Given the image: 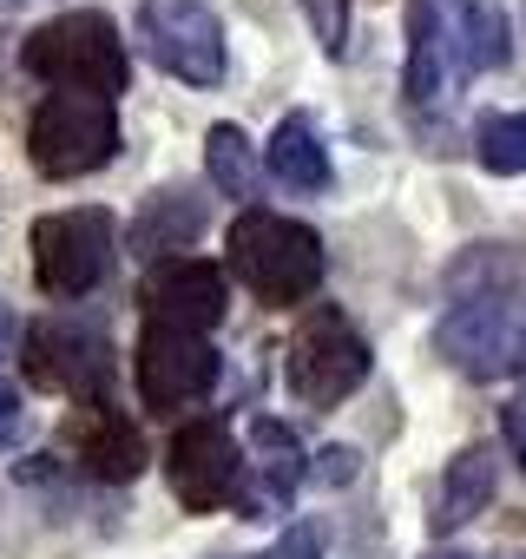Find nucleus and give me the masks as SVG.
Returning <instances> with one entry per match:
<instances>
[{
    "label": "nucleus",
    "instance_id": "nucleus-24",
    "mask_svg": "<svg viewBox=\"0 0 526 559\" xmlns=\"http://www.w3.org/2000/svg\"><path fill=\"white\" fill-rule=\"evenodd\" d=\"M271 559H323V533H316V526H290Z\"/></svg>",
    "mask_w": 526,
    "mask_h": 559
},
{
    "label": "nucleus",
    "instance_id": "nucleus-10",
    "mask_svg": "<svg viewBox=\"0 0 526 559\" xmlns=\"http://www.w3.org/2000/svg\"><path fill=\"white\" fill-rule=\"evenodd\" d=\"M217 369H224V356L211 349V336L145 323V336H139V395H145V408L171 415V408L204 402L217 389Z\"/></svg>",
    "mask_w": 526,
    "mask_h": 559
},
{
    "label": "nucleus",
    "instance_id": "nucleus-4",
    "mask_svg": "<svg viewBox=\"0 0 526 559\" xmlns=\"http://www.w3.org/2000/svg\"><path fill=\"white\" fill-rule=\"evenodd\" d=\"M34 243V284L47 297H93L106 276H112V257H119V224L112 211L99 204H80V211H47L34 217L27 230Z\"/></svg>",
    "mask_w": 526,
    "mask_h": 559
},
{
    "label": "nucleus",
    "instance_id": "nucleus-9",
    "mask_svg": "<svg viewBox=\"0 0 526 559\" xmlns=\"http://www.w3.org/2000/svg\"><path fill=\"white\" fill-rule=\"evenodd\" d=\"M165 480L178 493L184 513H217V507H237L243 493V454L230 441V421L224 415H198L171 435L165 448Z\"/></svg>",
    "mask_w": 526,
    "mask_h": 559
},
{
    "label": "nucleus",
    "instance_id": "nucleus-11",
    "mask_svg": "<svg viewBox=\"0 0 526 559\" xmlns=\"http://www.w3.org/2000/svg\"><path fill=\"white\" fill-rule=\"evenodd\" d=\"M139 304H145V323L211 336L224 323V310H230V284H224V270L204 263V257H165V263L145 270Z\"/></svg>",
    "mask_w": 526,
    "mask_h": 559
},
{
    "label": "nucleus",
    "instance_id": "nucleus-3",
    "mask_svg": "<svg viewBox=\"0 0 526 559\" xmlns=\"http://www.w3.org/2000/svg\"><path fill=\"white\" fill-rule=\"evenodd\" d=\"M21 67L53 93H80V99H106V106L132 80L125 40H119L112 14H99V8H73V14H53L47 27H34L21 40Z\"/></svg>",
    "mask_w": 526,
    "mask_h": 559
},
{
    "label": "nucleus",
    "instance_id": "nucleus-25",
    "mask_svg": "<svg viewBox=\"0 0 526 559\" xmlns=\"http://www.w3.org/2000/svg\"><path fill=\"white\" fill-rule=\"evenodd\" d=\"M500 435H506V448H513V454H519V467H526V395L500 415Z\"/></svg>",
    "mask_w": 526,
    "mask_h": 559
},
{
    "label": "nucleus",
    "instance_id": "nucleus-7",
    "mask_svg": "<svg viewBox=\"0 0 526 559\" xmlns=\"http://www.w3.org/2000/svg\"><path fill=\"white\" fill-rule=\"evenodd\" d=\"M27 382L47 389V395H67L73 408L80 402H112V343L106 330L93 323H73V317H47L27 330Z\"/></svg>",
    "mask_w": 526,
    "mask_h": 559
},
{
    "label": "nucleus",
    "instance_id": "nucleus-19",
    "mask_svg": "<svg viewBox=\"0 0 526 559\" xmlns=\"http://www.w3.org/2000/svg\"><path fill=\"white\" fill-rule=\"evenodd\" d=\"M204 171H211V191L217 198H237V204H250L256 185H263V165H256V145L243 139V126H211Z\"/></svg>",
    "mask_w": 526,
    "mask_h": 559
},
{
    "label": "nucleus",
    "instance_id": "nucleus-26",
    "mask_svg": "<svg viewBox=\"0 0 526 559\" xmlns=\"http://www.w3.org/2000/svg\"><path fill=\"white\" fill-rule=\"evenodd\" d=\"M14 336H21V317H14V304H8V297H0V356L14 349Z\"/></svg>",
    "mask_w": 526,
    "mask_h": 559
},
{
    "label": "nucleus",
    "instance_id": "nucleus-23",
    "mask_svg": "<svg viewBox=\"0 0 526 559\" xmlns=\"http://www.w3.org/2000/svg\"><path fill=\"white\" fill-rule=\"evenodd\" d=\"M21 428H27V402H21V389H14V382H0V448H14V441H21Z\"/></svg>",
    "mask_w": 526,
    "mask_h": 559
},
{
    "label": "nucleus",
    "instance_id": "nucleus-18",
    "mask_svg": "<svg viewBox=\"0 0 526 559\" xmlns=\"http://www.w3.org/2000/svg\"><path fill=\"white\" fill-rule=\"evenodd\" d=\"M198 230H204V191L165 185V191H152V198L139 204V217H132V250H145L152 263H165L171 250L198 243Z\"/></svg>",
    "mask_w": 526,
    "mask_h": 559
},
{
    "label": "nucleus",
    "instance_id": "nucleus-5",
    "mask_svg": "<svg viewBox=\"0 0 526 559\" xmlns=\"http://www.w3.org/2000/svg\"><path fill=\"white\" fill-rule=\"evenodd\" d=\"M119 112L106 99H80V93H53L34 106L27 119V158L40 178L67 185V178H93L119 158Z\"/></svg>",
    "mask_w": 526,
    "mask_h": 559
},
{
    "label": "nucleus",
    "instance_id": "nucleus-22",
    "mask_svg": "<svg viewBox=\"0 0 526 559\" xmlns=\"http://www.w3.org/2000/svg\"><path fill=\"white\" fill-rule=\"evenodd\" d=\"M356 474H362V454H356V448H343V441H336V448H323V454L310 461V480H316V487H349Z\"/></svg>",
    "mask_w": 526,
    "mask_h": 559
},
{
    "label": "nucleus",
    "instance_id": "nucleus-12",
    "mask_svg": "<svg viewBox=\"0 0 526 559\" xmlns=\"http://www.w3.org/2000/svg\"><path fill=\"white\" fill-rule=\"evenodd\" d=\"M60 454H67L86 480H112V487L139 480L145 461H152L139 421H132L125 408H112V402H80V408L67 415V428H60Z\"/></svg>",
    "mask_w": 526,
    "mask_h": 559
},
{
    "label": "nucleus",
    "instance_id": "nucleus-27",
    "mask_svg": "<svg viewBox=\"0 0 526 559\" xmlns=\"http://www.w3.org/2000/svg\"><path fill=\"white\" fill-rule=\"evenodd\" d=\"M421 559H467V552H421Z\"/></svg>",
    "mask_w": 526,
    "mask_h": 559
},
{
    "label": "nucleus",
    "instance_id": "nucleus-21",
    "mask_svg": "<svg viewBox=\"0 0 526 559\" xmlns=\"http://www.w3.org/2000/svg\"><path fill=\"white\" fill-rule=\"evenodd\" d=\"M297 8H303L316 47H323L330 60H343V53H349V0H297Z\"/></svg>",
    "mask_w": 526,
    "mask_h": 559
},
{
    "label": "nucleus",
    "instance_id": "nucleus-16",
    "mask_svg": "<svg viewBox=\"0 0 526 559\" xmlns=\"http://www.w3.org/2000/svg\"><path fill=\"white\" fill-rule=\"evenodd\" d=\"M263 165H271L290 191H330V185H336L323 126H316L310 112H284V119H277V132L263 139Z\"/></svg>",
    "mask_w": 526,
    "mask_h": 559
},
{
    "label": "nucleus",
    "instance_id": "nucleus-1",
    "mask_svg": "<svg viewBox=\"0 0 526 559\" xmlns=\"http://www.w3.org/2000/svg\"><path fill=\"white\" fill-rule=\"evenodd\" d=\"M434 349L467 382H493L526 362V263L506 243H474L454 257Z\"/></svg>",
    "mask_w": 526,
    "mask_h": 559
},
{
    "label": "nucleus",
    "instance_id": "nucleus-28",
    "mask_svg": "<svg viewBox=\"0 0 526 559\" xmlns=\"http://www.w3.org/2000/svg\"><path fill=\"white\" fill-rule=\"evenodd\" d=\"M0 8H14V0H0Z\"/></svg>",
    "mask_w": 526,
    "mask_h": 559
},
{
    "label": "nucleus",
    "instance_id": "nucleus-17",
    "mask_svg": "<svg viewBox=\"0 0 526 559\" xmlns=\"http://www.w3.org/2000/svg\"><path fill=\"white\" fill-rule=\"evenodd\" d=\"M447 34H454V67L467 73H500L513 60V27L500 0H447Z\"/></svg>",
    "mask_w": 526,
    "mask_h": 559
},
{
    "label": "nucleus",
    "instance_id": "nucleus-14",
    "mask_svg": "<svg viewBox=\"0 0 526 559\" xmlns=\"http://www.w3.org/2000/svg\"><path fill=\"white\" fill-rule=\"evenodd\" d=\"M454 80L461 67H454V34H447V0H408V60H402L408 106L447 99Z\"/></svg>",
    "mask_w": 526,
    "mask_h": 559
},
{
    "label": "nucleus",
    "instance_id": "nucleus-13",
    "mask_svg": "<svg viewBox=\"0 0 526 559\" xmlns=\"http://www.w3.org/2000/svg\"><path fill=\"white\" fill-rule=\"evenodd\" d=\"M310 461H316V454L297 441L290 421L250 415V474H256V487L237 493V513H243V520H277V513L297 500V487L310 480Z\"/></svg>",
    "mask_w": 526,
    "mask_h": 559
},
{
    "label": "nucleus",
    "instance_id": "nucleus-20",
    "mask_svg": "<svg viewBox=\"0 0 526 559\" xmlns=\"http://www.w3.org/2000/svg\"><path fill=\"white\" fill-rule=\"evenodd\" d=\"M474 158L493 178H526V112H493L474 132Z\"/></svg>",
    "mask_w": 526,
    "mask_h": 559
},
{
    "label": "nucleus",
    "instance_id": "nucleus-8",
    "mask_svg": "<svg viewBox=\"0 0 526 559\" xmlns=\"http://www.w3.org/2000/svg\"><path fill=\"white\" fill-rule=\"evenodd\" d=\"M139 40L158 73L184 86H217L224 80V21L211 0H139Z\"/></svg>",
    "mask_w": 526,
    "mask_h": 559
},
{
    "label": "nucleus",
    "instance_id": "nucleus-2",
    "mask_svg": "<svg viewBox=\"0 0 526 559\" xmlns=\"http://www.w3.org/2000/svg\"><path fill=\"white\" fill-rule=\"evenodd\" d=\"M230 270H237V284L256 297V304H271V310H290V304H310L323 290V237L297 217H277V211H237L230 224Z\"/></svg>",
    "mask_w": 526,
    "mask_h": 559
},
{
    "label": "nucleus",
    "instance_id": "nucleus-6",
    "mask_svg": "<svg viewBox=\"0 0 526 559\" xmlns=\"http://www.w3.org/2000/svg\"><path fill=\"white\" fill-rule=\"evenodd\" d=\"M369 369H375L369 336H362L336 304H316V310L297 323V336H290V389H297V402L336 408V402H349V395L369 382Z\"/></svg>",
    "mask_w": 526,
    "mask_h": 559
},
{
    "label": "nucleus",
    "instance_id": "nucleus-15",
    "mask_svg": "<svg viewBox=\"0 0 526 559\" xmlns=\"http://www.w3.org/2000/svg\"><path fill=\"white\" fill-rule=\"evenodd\" d=\"M493 487H500V461H493V448H487V441H467V448L447 461V474H441V493H434L428 526H434V533H461L474 513H487Z\"/></svg>",
    "mask_w": 526,
    "mask_h": 559
}]
</instances>
